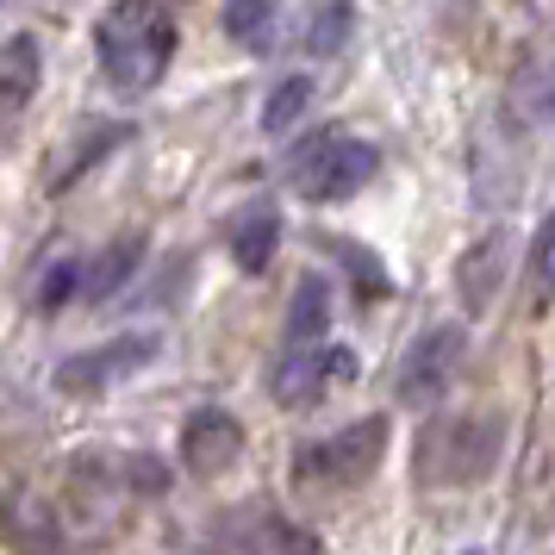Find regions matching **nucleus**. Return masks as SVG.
I'll return each mask as SVG.
<instances>
[{
    "label": "nucleus",
    "instance_id": "obj_1",
    "mask_svg": "<svg viewBox=\"0 0 555 555\" xmlns=\"http://www.w3.org/2000/svg\"><path fill=\"white\" fill-rule=\"evenodd\" d=\"M176 13L163 0H106L94 26V56H101L106 88L119 94H151L176 63Z\"/></svg>",
    "mask_w": 555,
    "mask_h": 555
},
{
    "label": "nucleus",
    "instance_id": "obj_2",
    "mask_svg": "<svg viewBox=\"0 0 555 555\" xmlns=\"http://www.w3.org/2000/svg\"><path fill=\"white\" fill-rule=\"evenodd\" d=\"M505 418L500 412H443L418 430V480L425 487H475L500 468Z\"/></svg>",
    "mask_w": 555,
    "mask_h": 555
},
{
    "label": "nucleus",
    "instance_id": "obj_3",
    "mask_svg": "<svg viewBox=\"0 0 555 555\" xmlns=\"http://www.w3.org/2000/svg\"><path fill=\"white\" fill-rule=\"evenodd\" d=\"M380 176V144L350 138V131H312L287 151V188L312 206L356 201Z\"/></svg>",
    "mask_w": 555,
    "mask_h": 555
},
{
    "label": "nucleus",
    "instance_id": "obj_4",
    "mask_svg": "<svg viewBox=\"0 0 555 555\" xmlns=\"http://www.w3.org/2000/svg\"><path fill=\"white\" fill-rule=\"evenodd\" d=\"M387 455V418H356L319 443L294 450V480L300 487H362Z\"/></svg>",
    "mask_w": 555,
    "mask_h": 555
},
{
    "label": "nucleus",
    "instance_id": "obj_5",
    "mask_svg": "<svg viewBox=\"0 0 555 555\" xmlns=\"http://www.w3.org/2000/svg\"><path fill=\"white\" fill-rule=\"evenodd\" d=\"M518 119L500 113L493 119H480L475 138H468V188H475V201L487 206V212H500V206L518 201V188H525V156H518Z\"/></svg>",
    "mask_w": 555,
    "mask_h": 555
},
{
    "label": "nucleus",
    "instance_id": "obj_6",
    "mask_svg": "<svg viewBox=\"0 0 555 555\" xmlns=\"http://www.w3.org/2000/svg\"><path fill=\"white\" fill-rule=\"evenodd\" d=\"M462 350H468V331L455 325V319H443V325H430L412 350H405L400 375H393V400L412 405V412H425V405H437L443 393H450L455 369H462Z\"/></svg>",
    "mask_w": 555,
    "mask_h": 555
},
{
    "label": "nucleus",
    "instance_id": "obj_7",
    "mask_svg": "<svg viewBox=\"0 0 555 555\" xmlns=\"http://www.w3.org/2000/svg\"><path fill=\"white\" fill-rule=\"evenodd\" d=\"M156 362V337L151 331H126V337H106L94 350H76L56 362V393H106V387H119V380L144 375Z\"/></svg>",
    "mask_w": 555,
    "mask_h": 555
},
{
    "label": "nucleus",
    "instance_id": "obj_8",
    "mask_svg": "<svg viewBox=\"0 0 555 555\" xmlns=\"http://www.w3.org/2000/svg\"><path fill=\"white\" fill-rule=\"evenodd\" d=\"M362 362H356V350H344V344H300V350H287L281 356V369H275V400L281 405H319L331 393V387H344V380L356 375Z\"/></svg>",
    "mask_w": 555,
    "mask_h": 555
},
{
    "label": "nucleus",
    "instance_id": "obj_9",
    "mask_svg": "<svg viewBox=\"0 0 555 555\" xmlns=\"http://www.w3.org/2000/svg\"><path fill=\"white\" fill-rule=\"evenodd\" d=\"M212 555H319V537L287 525L281 512H231L206 530Z\"/></svg>",
    "mask_w": 555,
    "mask_h": 555
},
{
    "label": "nucleus",
    "instance_id": "obj_10",
    "mask_svg": "<svg viewBox=\"0 0 555 555\" xmlns=\"http://www.w3.org/2000/svg\"><path fill=\"white\" fill-rule=\"evenodd\" d=\"M181 462H188V475H201V480L231 475L244 462V425L231 418L225 405L188 412V425H181Z\"/></svg>",
    "mask_w": 555,
    "mask_h": 555
},
{
    "label": "nucleus",
    "instance_id": "obj_11",
    "mask_svg": "<svg viewBox=\"0 0 555 555\" xmlns=\"http://www.w3.org/2000/svg\"><path fill=\"white\" fill-rule=\"evenodd\" d=\"M0 537H7L13 555H76L69 530H63V518H56V505L38 500L31 487L0 493Z\"/></svg>",
    "mask_w": 555,
    "mask_h": 555
},
{
    "label": "nucleus",
    "instance_id": "obj_12",
    "mask_svg": "<svg viewBox=\"0 0 555 555\" xmlns=\"http://www.w3.org/2000/svg\"><path fill=\"white\" fill-rule=\"evenodd\" d=\"M505 275H512V231H487L468 244V256H455V300L468 312H493V300L505 294Z\"/></svg>",
    "mask_w": 555,
    "mask_h": 555
},
{
    "label": "nucleus",
    "instance_id": "obj_13",
    "mask_svg": "<svg viewBox=\"0 0 555 555\" xmlns=\"http://www.w3.org/2000/svg\"><path fill=\"white\" fill-rule=\"evenodd\" d=\"M505 113L518 126H555V51L550 44H530L512 69V88H505Z\"/></svg>",
    "mask_w": 555,
    "mask_h": 555
},
{
    "label": "nucleus",
    "instance_id": "obj_14",
    "mask_svg": "<svg viewBox=\"0 0 555 555\" xmlns=\"http://www.w3.org/2000/svg\"><path fill=\"white\" fill-rule=\"evenodd\" d=\"M281 250V206L275 201H250L237 219H231V262L244 275H262Z\"/></svg>",
    "mask_w": 555,
    "mask_h": 555
},
{
    "label": "nucleus",
    "instance_id": "obj_15",
    "mask_svg": "<svg viewBox=\"0 0 555 555\" xmlns=\"http://www.w3.org/2000/svg\"><path fill=\"white\" fill-rule=\"evenodd\" d=\"M44 81V44L31 31H13L0 44V113H26Z\"/></svg>",
    "mask_w": 555,
    "mask_h": 555
},
{
    "label": "nucleus",
    "instance_id": "obj_16",
    "mask_svg": "<svg viewBox=\"0 0 555 555\" xmlns=\"http://www.w3.org/2000/svg\"><path fill=\"white\" fill-rule=\"evenodd\" d=\"M144 269V237H119L113 250L88 256V269H81V300L88 306H106L126 294V281Z\"/></svg>",
    "mask_w": 555,
    "mask_h": 555
},
{
    "label": "nucleus",
    "instance_id": "obj_17",
    "mask_svg": "<svg viewBox=\"0 0 555 555\" xmlns=\"http://www.w3.org/2000/svg\"><path fill=\"white\" fill-rule=\"evenodd\" d=\"M331 281L325 275H300L294 281V300H287V325H281V344L300 350V344H319L331 331Z\"/></svg>",
    "mask_w": 555,
    "mask_h": 555
},
{
    "label": "nucleus",
    "instance_id": "obj_18",
    "mask_svg": "<svg viewBox=\"0 0 555 555\" xmlns=\"http://www.w3.org/2000/svg\"><path fill=\"white\" fill-rule=\"evenodd\" d=\"M281 0H225V38L244 56H269L281 44Z\"/></svg>",
    "mask_w": 555,
    "mask_h": 555
},
{
    "label": "nucleus",
    "instance_id": "obj_19",
    "mask_svg": "<svg viewBox=\"0 0 555 555\" xmlns=\"http://www.w3.org/2000/svg\"><path fill=\"white\" fill-rule=\"evenodd\" d=\"M306 106H312V76H287L275 81V94L262 101V131L281 138V131H294L306 119Z\"/></svg>",
    "mask_w": 555,
    "mask_h": 555
},
{
    "label": "nucleus",
    "instance_id": "obj_20",
    "mask_svg": "<svg viewBox=\"0 0 555 555\" xmlns=\"http://www.w3.org/2000/svg\"><path fill=\"white\" fill-rule=\"evenodd\" d=\"M325 244L337 250V262H344V275H350L356 287L369 294V300H380V294L393 287V281H387V269L375 262V250H369V244H350V237H325Z\"/></svg>",
    "mask_w": 555,
    "mask_h": 555
},
{
    "label": "nucleus",
    "instance_id": "obj_21",
    "mask_svg": "<svg viewBox=\"0 0 555 555\" xmlns=\"http://www.w3.org/2000/svg\"><path fill=\"white\" fill-rule=\"evenodd\" d=\"M350 38V0H325L306 26V56H337Z\"/></svg>",
    "mask_w": 555,
    "mask_h": 555
},
{
    "label": "nucleus",
    "instance_id": "obj_22",
    "mask_svg": "<svg viewBox=\"0 0 555 555\" xmlns=\"http://www.w3.org/2000/svg\"><path fill=\"white\" fill-rule=\"evenodd\" d=\"M81 269H88V256H63L51 275L38 281V312H63V306L81 300Z\"/></svg>",
    "mask_w": 555,
    "mask_h": 555
},
{
    "label": "nucleus",
    "instance_id": "obj_23",
    "mask_svg": "<svg viewBox=\"0 0 555 555\" xmlns=\"http://www.w3.org/2000/svg\"><path fill=\"white\" fill-rule=\"evenodd\" d=\"M119 480H126V493H163L169 487V468L156 455L131 450V455H119Z\"/></svg>",
    "mask_w": 555,
    "mask_h": 555
},
{
    "label": "nucleus",
    "instance_id": "obj_24",
    "mask_svg": "<svg viewBox=\"0 0 555 555\" xmlns=\"http://www.w3.org/2000/svg\"><path fill=\"white\" fill-rule=\"evenodd\" d=\"M530 275H537V287H555V219H543L537 244H530Z\"/></svg>",
    "mask_w": 555,
    "mask_h": 555
},
{
    "label": "nucleus",
    "instance_id": "obj_25",
    "mask_svg": "<svg viewBox=\"0 0 555 555\" xmlns=\"http://www.w3.org/2000/svg\"><path fill=\"white\" fill-rule=\"evenodd\" d=\"M462 555H493V550H462Z\"/></svg>",
    "mask_w": 555,
    "mask_h": 555
},
{
    "label": "nucleus",
    "instance_id": "obj_26",
    "mask_svg": "<svg viewBox=\"0 0 555 555\" xmlns=\"http://www.w3.org/2000/svg\"><path fill=\"white\" fill-rule=\"evenodd\" d=\"M0 7H7V0H0Z\"/></svg>",
    "mask_w": 555,
    "mask_h": 555
}]
</instances>
